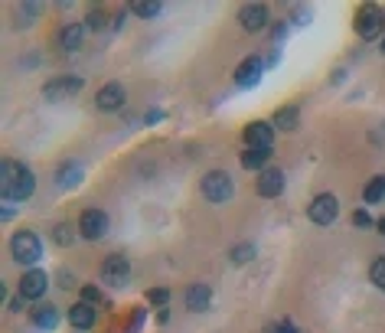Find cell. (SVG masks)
I'll return each instance as SVG.
<instances>
[{
    "mask_svg": "<svg viewBox=\"0 0 385 333\" xmlns=\"http://www.w3.org/2000/svg\"><path fill=\"white\" fill-rule=\"evenodd\" d=\"M376 229H379V232H382V235H385V219H379V222H376Z\"/></svg>",
    "mask_w": 385,
    "mask_h": 333,
    "instance_id": "cell-34",
    "label": "cell"
},
{
    "mask_svg": "<svg viewBox=\"0 0 385 333\" xmlns=\"http://www.w3.org/2000/svg\"><path fill=\"white\" fill-rule=\"evenodd\" d=\"M382 30H385V13L379 7H362L356 13V33L362 40H376V36H382Z\"/></svg>",
    "mask_w": 385,
    "mask_h": 333,
    "instance_id": "cell-6",
    "label": "cell"
},
{
    "mask_svg": "<svg viewBox=\"0 0 385 333\" xmlns=\"http://www.w3.org/2000/svg\"><path fill=\"white\" fill-rule=\"evenodd\" d=\"M78 46H82V23H69V26H62V33H59V49L72 52V49H78Z\"/></svg>",
    "mask_w": 385,
    "mask_h": 333,
    "instance_id": "cell-18",
    "label": "cell"
},
{
    "mask_svg": "<svg viewBox=\"0 0 385 333\" xmlns=\"http://www.w3.org/2000/svg\"><path fill=\"white\" fill-rule=\"evenodd\" d=\"M59 278H62V288H72V284H76V278H69V271H62Z\"/></svg>",
    "mask_w": 385,
    "mask_h": 333,
    "instance_id": "cell-32",
    "label": "cell"
},
{
    "mask_svg": "<svg viewBox=\"0 0 385 333\" xmlns=\"http://www.w3.org/2000/svg\"><path fill=\"white\" fill-rule=\"evenodd\" d=\"M274 333H297V330H294L291 324H284V327H278V330H274Z\"/></svg>",
    "mask_w": 385,
    "mask_h": 333,
    "instance_id": "cell-33",
    "label": "cell"
},
{
    "mask_svg": "<svg viewBox=\"0 0 385 333\" xmlns=\"http://www.w3.org/2000/svg\"><path fill=\"white\" fill-rule=\"evenodd\" d=\"M382 52H385V40H382Z\"/></svg>",
    "mask_w": 385,
    "mask_h": 333,
    "instance_id": "cell-35",
    "label": "cell"
},
{
    "mask_svg": "<svg viewBox=\"0 0 385 333\" xmlns=\"http://www.w3.org/2000/svg\"><path fill=\"white\" fill-rule=\"evenodd\" d=\"M245 144L251 151H271L274 144V128L268 121H251L249 128H245Z\"/></svg>",
    "mask_w": 385,
    "mask_h": 333,
    "instance_id": "cell-10",
    "label": "cell"
},
{
    "mask_svg": "<svg viewBox=\"0 0 385 333\" xmlns=\"http://www.w3.org/2000/svg\"><path fill=\"white\" fill-rule=\"evenodd\" d=\"M124 86H118V82H108V86L98 92V98H95V105H98V111H118L124 108Z\"/></svg>",
    "mask_w": 385,
    "mask_h": 333,
    "instance_id": "cell-13",
    "label": "cell"
},
{
    "mask_svg": "<svg viewBox=\"0 0 385 333\" xmlns=\"http://www.w3.org/2000/svg\"><path fill=\"white\" fill-rule=\"evenodd\" d=\"M23 294H20V291H17V298H13V300H10V310H13V314H20V310H23Z\"/></svg>",
    "mask_w": 385,
    "mask_h": 333,
    "instance_id": "cell-31",
    "label": "cell"
},
{
    "mask_svg": "<svg viewBox=\"0 0 385 333\" xmlns=\"http://www.w3.org/2000/svg\"><path fill=\"white\" fill-rule=\"evenodd\" d=\"M95 320H98V308L85 304V300L72 304V310H69V324L76 327V330H88V327H92Z\"/></svg>",
    "mask_w": 385,
    "mask_h": 333,
    "instance_id": "cell-14",
    "label": "cell"
},
{
    "mask_svg": "<svg viewBox=\"0 0 385 333\" xmlns=\"http://www.w3.org/2000/svg\"><path fill=\"white\" fill-rule=\"evenodd\" d=\"M105 20H108V17H105V10H92L85 23L92 26V30H105Z\"/></svg>",
    "mask_w": 385,
    "mask_h": 333,
    "instance_id": "cell-29",
    "label": "cell"
},
{
    "mask_svg": "<svg viewBox=\"0 0 385 333\" xmlns=\"http://www.w3.org/2000/svg\"><path fill=\"white\" fill-rule=\"evenodd\" d=\"M52 239H56V245H72L76 232H72V226H69V222H59V226L52 229Z\"/></svg>",
    "mask_w": 385,
    "mask_h": 333,
    "instance_id": "cell-24",
    "label": "cell"
},
{
    "mask_svg": "<svg viewBox=\"0 0 385 333\" xmlns=\"http://www.w3.org/2000/svg\"><path fill=\"white\" fill-rule=\"evenodd\" d=\"M0 189H4V199L7 203H23V199L33 197L36 189V180H33V170L23 167L17 160H4V170H0Z\"/></svg>",
    "mask_w": 385,
    "mask_h": 333,
    "instance_id": "cell-1",
    "label": "cell"
},
{
    "mask_svg": "<svg viewBox=\"0 0 385 333\" xmlns=\"http://www.w3.org/2000/svg\"><path fill=\"white\" fill-rule=\"evenodd\" d=\"M209 300H213V288H209V284H189V291H186V310L199 314V310L209 308Z\"/></svg>",
    "mask_w": 385,
    "mask_h": 333,
    "instance_id": "cell-16",
    "label": "cell"
},
{
    "mask_svg": "<svg viewBox=\"0 0 385 333\" xmlns=\"http://www.w3.org/2000/svg\"><path fill=\"white\" fill-rule=\"evenodd\" d=\"M46 288H49V274L40 271V268H30V271L20 278V284H17V291L23 294L26 300H40L46 294Z\"/></svg>",
    "mask_w": 385,
    "mask_h": 333,
    "instance_id": "cell-9",
    "label": "cell"
},
{
    "mask_svg": "<svg viewBox=\"0 0 385 333\" xmlns=\"http://www.w3.org/2000/svg\"><path fill=\"white\" fill-rule=\"evenodd\" d=\"M82 300L92 304V308H98V304H102V291L95 288V284H85V288H82Z\"/></svg>",
    "mask_w": 385,
    "mask_h": 333,
    "instance_id": "cell-27",
    "label": "cell"
},
{
    "mask_svg": "<svg viewBox=\"0 0 385 333\" xmlns=\"http://www.w3.org/2000/svg\"><path fill=\"white\" fill-rule=\"evenodd\" d=\"M369 278H372V284H376V288L385 291V255H379L376 262H372V268H369Z\"/></svg>",
    "mask_w": 385,
    "mask_h": 333,
    "instance_id": "cell-25",
    "label": "cell"
},
{
    "mask_svg": "<svg viewBox=\"0 0 385 333\" xmlns=\"http://www.w3.org/2000/svg\"><path fill=\"white\" fill-rule=\"evenodd\" d=\"M78 232H82V239L88 242H98L108 235V213L102 209H85V213L78 216Z\"/></svg>",
    "mask_w": 385,
    "mask_h": 333,
    "instance_id": "cell-4",
    "label": "cell"
},
{
    "mask_svg": "<svg viewBox=\"0 0 385 333\" xmlns=\"http://www.w3.org/2000/svg\"><path fill=\"white\" fill-rule=\"evenodd\" d=\"M199 189H203V197L209 203H229L232 193H235V183H232V177L225 170H209L203 177V183H199Z\"/></svg>",
    "mask_w": 385,
    "mask_h": 333,
    "instance_id": "cell-3",
    "label": "cell"
},
{
    "mask_svg": "<svg viewBox=\"0 0 385 333\" xmlns=\"http://www.w3.org/2000/svg\"><path fill=\"white\" fill-rule=\"evenodd\" d=\"M131 10H134L137 17H144V20H150V17H157L160 13V4H131Z\"/></svg>",
    "mask_w": 385,
    "mask_h": 333,
    "instance_id": "cell-26",
    "label": "cell"
},
{
    "mask_svg": "<svg viewBox=\"0 0 385 333\" xmlns=\"http://www.w3.org/2000/svg\"><path fill=\"white\" fill-rule=\"evenodd\" d=\"M258 193L265 199H274L284 193V173L278 167H265V170L258 173Z\"/></svg>",
    "mask_w": 385,
    "mask_h": 333,
    "instance_id": "cell-11",
    "label": "cell"
},
{
    "mask_svg": "<svg viewBox=\"0 0 385 333\" xmlns=\"http://www.w3.org/2000/svg\"><path fill=\"white\" fill-rule=\"evenodd\" d=\"M82 86H85L82 76H59L43 86V98L46 102H62V98H72L76 92H82Z\"/></svg>",
    "mask_w": 385,
    "mask_h": 333,
    "instance_id": "cell-5",
    "label": "cell"
},
{
    "mask_svg": "<svg viewBox=\"0 0 385 333\" xmlns=\"http://www.w3.org/2000/svg\"><path fill=\"white\" fill-rule=\"evenodd\" d=\"M251 258H255V245H251V242H242V245L232 248V262H235V265H245Z\"/></svg>",
    "mask_w": 385,
    "mask_h": 333,
    "instance_id": "cell-23",
    "label": "cell"
},
{
    "mask_svg": "<svg viewBox=\"0 0 385 333\" xmlns=\"http://www.w3.org/2000/svg\"><path fill=\"white\" fill-rule=\"evenodd\" d=\"M261 59H255V56H249V59L242 62L239 69H235V86H242V88H249V86H255L258 78H261Z\"/></svg>",
    "mask_w": 385,
    "mask_h": 333,
    "instance_id": "cell-15",
    "label": "cell"
},
{
    "mask_svg": "<svg viewBox=\"0 0 385 333\" xmlns=\"http://www.w3.org/2000/svg\"><path fill=\"white\" fill-rule=\"evenodd\" d=\"M307 216L317 222V226H330V222L340 216V203H336L333 193H320V197L307 206Z\"/></svg>",
    "mask_w": 385,
    "mask_h": 333,
    "instance_id": "cell-7",
    "label": "cell"
},
{
    "mask_svg": "<svg viewBox=\"0 0 385 333\" xmlns=\"http://www.w3.org/2000/svg\"><path fill=\"white\" fill-rule=\"evenodd\" d=\"M297 121H300V111L294 108V105H288V108H278V111H274V128H281V131H297Z\"/></svg>",
    "mask_w": 385,
    "mask_h": 333,
    "instance_id": "cell-19",
    "label": "cell"
},
{
    "mask_svg": "<svg viewBox=\"0 0 385 333\" xmlns=\"http://www.w3.org/2000/svg\"><path fill=\"white\" fill-rule=\"evenodd\" d=\"M239 23H242V30H249V33L265 30V23H268V7H265V4H245V7L239 10Z\"/></svg>",
    "mask_w": 385,
    "mask_h": 333,
    "instance_id": "cell-12",
    "label": "cell"
},
{
    "mask_svg": "<svg viewBox=\"0 0 385 333\" xmlns=\"http://www.w3.org/2000/svg\"><path fill=\"white\" fill-rule=\"evenodd\" d=\"M128 274H131V262L124 255H108L102 262V281L112 284V288H121L128 281Z\"/></svg>",
    "mask_w": 385,
    "mask_h": 333,
    "instance_id": "cell-8",
    "label": "cell"
},
{
    "mask_svg": "<svg viewBox=\"0 0 385 333\" xmlns=\"http://www.w3.org/2000/svg\"><path fill=\"white\" fill-rule=\"evenodd\" d=\"M10 252H13V262L17 265H36L40 258H43V242H40V235L30 229L17 232L13 235V242H10Z\"/></svg>",
    "mask_w": 385,
    "mask_h": 333,
    "instance_id": "cell-2",
    "label": "cell"
},
{
    "mask_svg": "<svg viewBox=\"0 0 385 333\" xmlns=\"http://www.w3.org/2000/svg\"><path fill=\"white\" fill-rule=\"evenodd\" d=\"M268 157H271V151H245L242 154V167L245 170H265V163H268Z\"/></svg>",
    "mask_w": 385,
    "mask_h": 333,
    "instance_id": "cell-21",
    "label": "cell"
},
{
    "mask_svg": "<svg viewBox=\"0 0 385 333\" xmlns=\"http://www.w3.org/2000/svg\"><path fill=\"white\" fill-rule=\"evenodd\" d=\"M147 300H150V304H167V300H170V291L167 288H154V291H147Z\"/></svg>",
    "mask_w": 385,
    "mask_h": 333,
    "instance_id": "cell-28",
    "label": "cell"
},
{
    "mask_svg": "<svg viewBox=\"0 0 385 333\" xmlns=\"http://www.w3.org/2000/svg\"><path fill=\"white\" fill-rule=\"evenodd\" d=\"M353 222H356L360 229H369V226H372V216H369L366 209H356V213H353Z\"/></svg>",
    "mask_w": 385,
    "mask_h": 333,
    "instance_id": "cell-30",
    "label": "cell"
},
{
    "mask_svg": "<svg viewBox=\"0 0 385 333\" xmlns=\"http://www.w3.org/2000/svg\"><path fill=\"white\" fill-rule=\"evenodd\" d=\"M30 317H33V324L40 327V330H52V327L59 324V310L52 308L49 300H46V304H36V308L30 310Z\"/></svg>",
    "mask_w": 385,
    "mask_h": 333,
    "instance_id": "cell-17",
    "label": "cell"
},
{
    "mask_svg": "<svg viewBox=\"0 0 385 333\" xmlns=\"http://www.w3.org/2000/svg\"><path fill=\"white\" fill-rule=\"evenodd\" d=\"M56 180H59L62 189L78 187V183H82V167H78V163H62L59 173H56Z\"/></svg>",
    "mask_w": 385,
    "mask_h": 333,
    "instance_id": "cell-20",
    "label": "cell"
},
{
    "mask_svg": "<svg viewBox=\"0 0 385 333\" xmlns=\"http://www.w3.org/2000/svg\"><path fill=\"white\" fill-rule=\"evenodd\" d=\"M385 199V177H376L366 187V203H382Z\"/></svg>",
    "mask_w": 385,
    "mask_h": 333,
    "instance_id": "cell-22",
    "label": "cell"
}]
</instances>
